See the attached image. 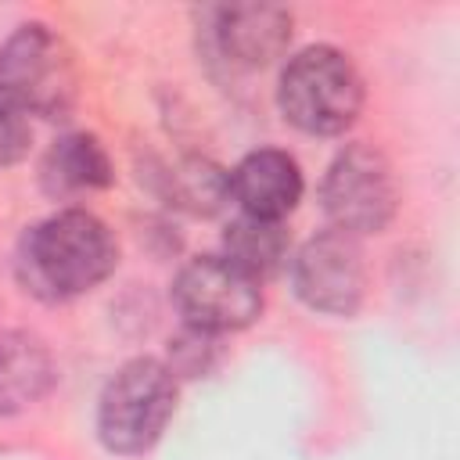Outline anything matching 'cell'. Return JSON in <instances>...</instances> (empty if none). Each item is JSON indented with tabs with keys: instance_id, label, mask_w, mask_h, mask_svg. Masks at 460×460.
Wrapping results in <instances>:
<instances>
[{
	"instance_id": "1",
	"label": "cell",
	"mask_w": 460,
	"mask_h": 460,
	"mask_svg": "<svg viewBox=\"0 0 460 460\" xmlns=\"http://www.w3.org/2000/svg\"><path fill=\"white\" fill-rule=\"evenodd\" d=\"M115 259L111 230L83 208H65L25 234L22 277L43 298H72L97 288L115 270Z\"/></svg>"
},
{
	"instance_id": "2",
	"label": "cell",
	"mask_w": 460,
	"mask_h": 460,
	"mask_svg": "<svg viewBox=\"0 0 460 460\" xmlns=\"http://www.w3.org/2000/svg\"><path fill=\"white\" fill-rule=\"evenodd\" d=\"M363 83L345 54L334 47H309L280 75V111L305 133H341L356 122Z\"/></svg>"
},
{
	"instance_id": "3",
	"label": "cell",
	"mask_w": 460,
	"mask_h": 460,
	"mask_svg": "<svg viewBox=\"0 0 460 460\" xmlns=\"http://www.w3.org/2000/svg\"><path fill=\"white\" fill-rule=\"evenodd\" d=\"M172 410V370L155 359H133L108 381L97 410V431L111 453H144L158 442Z\"/></svg>"
},
{
	"instance_id": "4",
	"label": "cell",
	"mask_w": 460,
	"mask_h": 460,
	"mask_svg": "<svg viewBox=\"0 0 460 460\" xmlns=\"http://www.w3.org/2000/svg\"><path fill=\"white\" fill-rule=\"evenodd\" d=\"M0 86L32 115L65 119L75 104V65L47 25H22L0 50Z\"/></svg>"
},
{
	"instance_id": "5",
	"label": "cell",
	"mask_w": 460,
	"mask_h": 460,
	"mask_svg": "<svg viewBox=\"0 0 460 460\" xmlns=\"http://www.w3.org/2000/svg\"><path fill=\"white\" fill-rule=\"evenodd\" d=\"M172 298L183 320L205 334L248 327L262 309V291L255 277H248L223 255H205L183 266Z\"/></svg>"
},
{
	"instance_id": "6",
	"label": "cell",
	"mask_w": 460,
	"mask_h": 460,
	"mask_svg": "<svg viewBox=\"0 0 460 460\" xmlns=\"http://www.w3.org/2000/svg\"><path fill=\"white\" fill-rule=\"evenodd\" d=\"M320 194H323V208H327L334 230H341L349 237L381 230L395 212L392 169L367 144H352L334 158V165L323 176Z\"/></svg>"
},
{
	"instance_id": "7",
	"label": "cell",
	"mask_w": 460,
	"mask_h": 460,
	"mask_svg": "<svg viewBox=\"0 0 460 460\" xmlns=\"http://www.w3.org/2000/svg\"><path fill=\"white\" fill-rule=\"evenodd\" d=\"M363 284H367V270L359 244L341 230L316 234L295 255V291L309 309L345 316L359 305Z\"/></svg>"
},
{
	"instance_id": "8",
	"label": "cell",
	"mask_w": 460,
	"mask_h": 460,
	"mask_svg": "<svg viewBox=\"0 0 460 460\" xmlns=\"http://www.w3.org/2000/svg\"><path fill=\"white\" fill-rule=\"evenodd\" d=\"M226 180H230V194L237 198L241 212L259 216V219H280L302 198L298 162L288 151H273V147H262L241 158Z\"/></svg>"
},
{
	"instance_id": "9",
	"label": "cell",
	"mask_w": 460,
	"mask_h": 460,
	"mask_svg": "<svg viewBox=\"0 0 460 460\" xmlns=\"http://www.w3.org/2000/svg\"><path fill=\"white\" fill-rule=\"evenodd\" d=\"M291 40V18L280 7H226L219 11V47L237 65H266Z\"/></svg>"
},
{
	"instance_id": "10",
	"label": "cell",
	"mask_w": 460,
	"mask_h": 460,
	"mask_svg": "<svg viewBox=\"0 0 460 460\" xmlns=\"http://www.w3.org/2000/svg\"><path fill=\"white\" fill-rule=\"evenodd\" d=\"M108 183H111V162L104 147L86 133L61 137L43 158V187L50 194L72 198L83 190H101Z\"/></svg>"
},
{
	"instance_id": "11",
	"label": "cell",
	"mask_w": 460,
	"mask_h": 460,
	"mask_svg": "<svg viewBox=\"0 0 460 460\" xmlns=\"http://www.w3.org/2000/svg\"><path fill=\"white\" fill-rule=\"evenodd\" d=\"M50 385V356L29 334H0V417L25 410Z\"/></svg>"
},
{
	"instance_id": "12",
	"label": "cell",
	"mask_w": 460,
	"mask_h": 460,
	"mask_svg": "<svg viewBox=\"0 0 460 460\" xmlns=\"http://www.w3.org/2000/svg\"><path fill=\"white\" fill-rule=\"evenodd\" d=\"M223 248H226L223 259H230L237 270H244L248 277L259 280L284 266L291 241H288V230L280 226V219H259V216L241 212L223 234Z\"/></svg>"
},
{
	"instance_id": "13",
	"label": "cell",
	"mask_w": 460,
	"mask_h": 460,
	"mask_svg": "<svg viewBox=\"0 0 460 460\" xmlns=\"http://www.w3.org/2000/svg\"><path fill=\"white\" fill-rule=\"evenodd\" d=\"M176 194L180 205H187L190 212H216L223 205V198L230 194V180L212 165V162H183L176 172Z\"/></svg>"
},
{
	"instance_id": "14",
	"label": "cell",
	"mask_w": 460,
	"mask_h": 460,
	"mask_svg": "<svg viewBox=\"0 0 460 460\" xmlns=\"http://www.w3.org/2000/svg\"><path fill=\"white\" fill-rule=\"evenodd\" d=\"M29 147V122L25 111L7 97V90L0 86V165H11L25 155Z\"/></svg>"
}]
</instances>
